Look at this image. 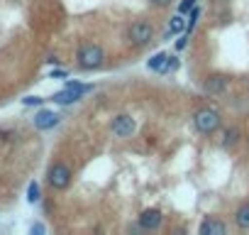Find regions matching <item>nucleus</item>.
<instances>
[{"instance_id": "f257e3e1", "label": "nucleus", "mask_w": 249, "mask_h": 235, "mask_svg": "<svg viewBox=\"0 0 249 235\" xmlns=\"http://www.w3.org/2000/svg\"><path fill=\"white\" fill-rule=\"evenodd\" d=\"M76 61L81 69L86 71H93V69H100L103 61H105V52L100 44H93V42H86L78 47V54H76Z\"/></svg>"}, {"instance_id": "f03ea898", "label": "nucleus", "mask_w": 249, "mask_h": 235, "mask_svg": "<svg viewBox=\"0 0 249 235\" xmlns=\"http://www.w3.org/2000/svg\"><path fill=\"white\" fill-rule=\"evenodd\" d=\"M193 123H196V128H198L203 135H213V133L220 128L222 118H220V113L213 110V108H200V110L193 115Z\"/></svg>"}, {"instance_id": "7ed1b4c3", "label": "nucleus", "mask_w": 249, "mask_h": 235, "mask_svg": "<svg viewBox=\"0 0 249 235\" xmlns=\"http://www.w3.org/2000/svg\"><path fill=\"white\" fill-rule=\"evenodd\" d=\"M47 181L54 191H64L71 184V167L64 164V162H54L47 172Z\"/></svg>"}, {"instance_id": "20e7f679", "label": "nucleus", "mask_w": 249, "mask_h": 235, "mask_svg": "<svg viewBox=\"0 0 249 235\" xmlns=\"http://www.w3.org/2000/svg\"><path fill=\"white\" fill-rule=\"evenodd\" d=\"M152 37H154V27H152L149 22H144V20L132 22L130 30H127V39H130V44H135V47H144V44H149Z\"/></svg>"}, {"instance_id": "39448f33", "label": "nucleus", "mask_w": 249, "mask_h": 235, "mask_svg": "<svg viewBox=\"0 0 249 235\" xmlns=\"http://www.w3.org/2000/svg\"><path fill=\"white\" fill-rule=\"evenodd\" d=\"M137 130V123H135V118L127 115V113H120L112 118V133L117 137H132Z\"/></svg>"}, {"instance_id": "423d86ee", "label": "nucleus", "mask_w": 249, "mask_h": 235, "mask_svg": "<svg viewBox=\"0 0 249 235\" xmlns=\"http://www.w3.org/2000/svg\"><path fill=\"white\" fill-rule=\"evenodd\" d=\"M56 125H59V115L54 110H39L35 115V128L37 130H52Z\"/></svg>"}, {"instance_id": "0eeeda50", "label": "nucleus", "mask_w": 249, "mask_h": 235, "mask_svg": "<svg viewBox=\"0 0 249 235\" xmlns=\"http://www.w3.org/2000/svg\"><path fill=\"white\" fill-rule=\"evenodd\" d=\"M161 220H164V215H161L159 208H147V211H142V215H140V225H142L144 230H157V228L161 225Z\"/></svg>"}, {"instance_id": "6e6552de", "label": "nucleus", "mask_w": 249, "mask_h": 235, "mask_svg": "<svg viewBox=\"0 0 249 235\" xmlns=\"http://www.w3.org/2000/svg\"><path fill=\"white\" fill-rule=\"evenodd\" d=\"M227 86H230V78L222 76V74H213V76H208L203 81V91L205 93H222Z\"/></svg>"}, {"instance_id": "1a4fd4ad", "label": "nucleus", "mask_w": 249, "mask_h": 235, "mask_svg": "<svg viewBox=\"0 0 249 235\" xmlns=\"http://www.w3.org/2000/svg\"><path fill=\"white\" fill-rule=\"evenodd\" d=\"M200 235H225L227 233V225L222 220H215V218H205L198 228Z\"/></svg>"}, {"instance_id": "9d476101", "label": "nucleus", "mask_w": 249, "mask_h": 235, "mask_svg": "<svg viewBox=\"0 0 249 235\" xmlns=\"http://www.w3.org/2000/svg\"><path fill=\"white\" fill-rule=\"evenodd\" d=\"M234 225L242 228V230H249V203H242L234 211Z\"/></svg>"}, {"instance_id": "9b49d317", "label": "nucleus", "mask_w": 249, "mask_h": 235, "mask_svg": "<svg viewBox=\"0 0 249 235\" xmlns=\"http://www.w3.org/2000/svg\"><path fill=\"white\" fill-rule=\"evenodd\" d=\"M81 96L76 93V91H71V88H64V91H59V93H54V103H61V105H66V103H76Z\"/></svg>"}, {"instance_id": "f8f14e48", "label": "nucleus", "mask_w": 249, "mask_h": 235, "mask_svg": "<svg viewBox=\"0 0 249 235\" xmlns=\"http://www.w3.org/2000/svg\"><path fill=\"white\" fill-rule=\"evenodd\" d=\"M178 32H186V20H183V15H181V13H178L176 18H171V25H169L166 39H169V37H174V35H178Z\"/></svg>"}, {"instance_id": "ddd939ff", "label": "nucleus", "mask_w": 249, "mask_h": 235, "mask_svg": "<svg viewBox=\"0 0 249 235\" xmlns=\"http://www.w3.org/2000/svg\"><path fill=\"white\" fill-rule=\"evenodd\" d=\"M237 142H239V130H237V128L225 130V135H222V147H225V150H232Z\"/></svg>"}, {"instance_id": "4468645a", "label": "nucleus", "mask_w": 249, "mask_h": 235, "mask_svg": "<svg viewBox=\"0 0 249 235\" xmlns=\"http://www.w3.org/2000/svg\"><path fill=\"white\" fill-rule=\"evenodd\" d=\"M166 59H169V54L159 52V54H154V57L149 59V64H147V66H149L152 71H161V69H164V64H166Z\"/></svg>"}, {"instance_id": "2eb2a0df", "label": "nucleus", "mask_w": 249, "mask_h": 235, "mask_svg": "<svg viewBox=\"0 0 249 235\" xmlns=\"http://www.w3.org/2000/svg\"><path fill=\"white\" fill-rule=\"evenodd\" d=\"M27 201H30V203H37V201H39V184H37V181L30 184V189H27Z\"/></svg>"}, {"instance_id": "dca6fc26", "label": "nucleus", "mask_w": 249, "mask_h": 235, "mask_svg": "<svg viewBox=\"0 0 249 235\" xmlns=\"http://www.w3.org/2000/svg\"><path fill=\"white\" fill-rule=\"evenodd\" d=\"M196 8V0H181V5H178V13L181 15H186V13H191Z\"/></svg>"}, {"instance_id": "f3484780", "label": "nucleus", "mask_w": 249, "mask_h": 235, "mask_svg": "<svg viewBox=\"0 0 249 235\" xmlns=\"http://www.w3.org/2000/svg\"><path fill=\"white\" fill-rule=\"evenodd\" d=\"M176 69H178V59H176V57H169L161 71H164V74H169V71H176Z\"/></svg>"}, {"instance_id": "a211bd4d", "label": "nucleus", "mask_w": 249, "mask_h": 235, "mask_svg": "<svg viewBox=\"0 0 249 235\" xmlns=\"http://www.w3.org/2000/svg\"><path fill=\"white\" fill-rule=\"evenodd\" d=\"M42 100H44V98H37V96H27V98H22L25 105H42Z\"/></svg>"}, {"instance_id": "6ab92c4d", "label": "nucleus", "mask_w": 249, "mask_h": 235, "mask_svg": "<svg viewBox=\"0 0 249 235\" xmlns=\"http://www.w3.org/2000/svg\"><path fill=\"white\" fill-rule=\"evenodd\" d=\"M147 3H149L152 8H169L171 0H147Z\"/></svg>"}, {"instance_id": "aec40b11", "label": "nucleus", "mask_w": 249, "mask_h": 235, "mask_svg": "<svg viewBox=\"0 0 249 235\" xmlns=\"http://www.w3.org/2000/svg\"><path fill=\"white\" fill-rule=\"evenodd\" d=\"M186 44H188V35H183V37L176 42V49H186Z\"/></svg>"}, {"instance_id": "412c9836", "label": "nucleus", "mask_w": 249, "mask_h": 235, "mask_svg": "<svg viewBox=\"0 0 249 235\" xmlns=\"http://www.w3.org/2000/svg\"><path fill=\"white\" fill-rule=\"evenodd\" d=\"M32 233H44V225H32Z\"/></svg>"}, {"instance_id": "4be33fe9", "label": "nucleus", "mask_w": 249, "mask_h": 235, "mask_svg": "<svg viewBox=\"0 0 249 235\" xmlns=\"http://www.w3.org/2000/svg\"><path fill=\"white\" fill-rule=\"evenodd\" d=\"M220 3H227V0H220Z\"/></svg>"}]
</instances>
